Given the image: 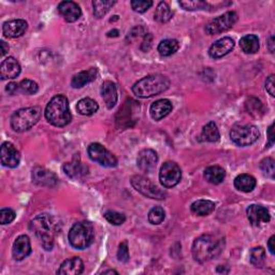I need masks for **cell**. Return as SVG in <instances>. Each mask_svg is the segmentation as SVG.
I'll return each instance as SVG.
<instances>
[{"instance_id":"e575fe53","label":"cell","mask_w":275,"mask_h":275,"mask_svg":"<svg viewBox=\"0 0 275 275\" xmlns=\"http://www.w3.org/2000/svg\"><path fill=\"white\" fill-rule=\"evenodd\" d=\"M249 260L254 267L262 268L266 262V250L261 246L254 247L249 253Z\"/></svg>"},{"instance_id":"44dd1931","label":"cell","mask_w":275,"mask_h":275,"mask_svg":"<svg viewBox=\"0 0 275 275\" xmlns=\"http://www.w3.org/2000/svg\"><path fill=\"white\" fill-rule=\"evenodd\" d=\"M20 65L14 57H8L0 65V77L3 80H13L20 73Z\"/></svg>"},{"instance_id":"b9f144b4","label":"cell","mask_w":275,"mask_h":275,"mask_svg":"<svg viewBox=\"0 0 275 275\" xmlns=\"http://www.w3.org/2000/svg\"><path fill=\"white\" fill-rule=\"evenodd\" d=\"M153 6L151 0H133L131 2V8L134 12L144 13Z\"/></svg>"},{"instance_id":"5bb4252c","label":"cell","mask_w":275,"mask_h":275,"mask_svg":"<svg viewBox=\"0 0 275 275\" xmlns=\"http://www.w3.org/2000/svg\"><path fill=\"white\" fill-rule=\"evenodd\" d=\"M158 163L157 153L153 150L145 149L138 154L136 165L141 171L145 173H151L155 170Z\"/></svg>"},{"instance_id":"7bdbcfd3","label":"cell","mask_w":275,"mask_h":275,"mask_svg":"<svg viewBox=\"0 0 275 275\" xmlns=\"http://www.w3.org/2000/svg\"><path fill=\"white\" fill-rule=\"evenodd\" d=\"M15 219V212L10 208H5L0 211V224L8 225L11 224Z\"/></svg>"},{"instance_id":"f907efd6","label":"cell","mask_w":275,"mask_h":275,"mask_svg":"<svg viewBox=\"0 0 275 275\" xmlns=\"http://www.w3.org/2000/svg\"><path fill=\"white\" fill-rule=\"evenodd\" d=\"M275 240V237L274 236H272L271 238H270V240H269V242H268V248H269V250H270V253L272 254V255H274V249H275V247H274V241Z\"/></svg>"},{"instance_id":"9a60e30c","label":"cell","mask_w":275,"mask_h":275,"mask_svg":"<svg viewBox=\"0 0 275 275\" xmlns=\"http://www.w3.org/2000/svg\"><path fill=\"white\" fill-rule=\"evenodd\" d=\"M246 215L253 226H260L270 221L271 216L267 208L259 204H251L246 210Z\"/></svg>"},{"instance_id":"d590c367","label":"cell","mask_w":275,"mask_h":275,"mask_svg":"<svg viewBox=\"0 0 275 275\" xmlns=\"http://www.w3.org/2000/svg\"><path fill=\"white\" fill-rule=\"evenodd\" d=\"M245 107L247 112L253 115L254 118H260L264 113L263 105L261 101L257 98H249L245 103Z\"/></svg>"},{"instance_id":"3957f363","label":"cell","mask_w":275,"mask_h":275,"mask_svg":"<svg viewBox=\"0 0 275 275\" xmlns=\"http://www.w3.org/2000/svg\"><path fill=\"white\" fill-rule=\"evenodd\" d=\"M44 115L47 121L55 127H65L70 124L72 115L67 97L63 95H56L53 97L47 105Z\"/></svg>"},{"instance_id":"d6986e66","label":"cell","mask_w":275,"mask_h":275,"mask_svg":"<svg viewBox=\"0 0 275 275\" xmlns=\"http://www.w3.org/2000/svg\"><path fill=\"white\" fill-rule=\"evenodd\" d=\"M31 253L30 239L28 236H19L13 243L12 255L16 261H22L27 258Z\"/></svg>"},{"instance_id":"4fadbf2b","label":"cell","mask_w":275,"mask_h":275,"mask_svg":"<svg viewBox=\"0 0 275 275\" xmlns=\"http://www.w3.org/2000/svg\"><path fill=\"white\" fill-rule=\"evenodd\" d=\"M2 164L8 168H16L20 163V154L15 146L10 142H4L0 149Z\"/></svg>"},{"instance_id":"60d3db41","label":"cell","mask_w":275,"mask_h":275,"mask_svg":"<svg viewBox=\"0 0 275 275\" xmlns=\"http://www.w3.org/2000/svg\"><path fill=\"white\" fill-rule=\"evenodd\" d=\"M103 216L110 224L114 226H121L125 223V220H126V216L123 213L115 212V211H107Z\"/></svg>"},{"instance_id":"7a4b0ae2","label":"cell","mask_w":275,"mask_h":275,"mask_svg":"<svg viewBox=\"0 0 275 275\" xmlns=\"http://www.w3.org/2000/svg\"><path fill=\"white\" fill-rule=\"evenodd\" d=\"M225 248V238L220 235H203L197 238L193 244V257L203 263L219 256Z\"/></svg>"},{"instance_id":"f546056e","label":"cell","mask_w":275,"mask_h":275,"mask_svg":"<svg viewBox=\"0 0 275 275\" xmlns=\"http://www.w3.org/2000/svg\"><path fill=\"white\" fill-rule=\"evenodd\" d=\"M201 140L208 141V142H217L220 139V133L217 128V125L214 122H210L208 123L202 129V132H201Z\"/></svg>"},{"instance_id":"d4e9b609","label":"cell","mask_w":275,"mask_h":275,"mask_svg":"<svg viewBox=\"0 0 275 275\" xmlns=\"http://www.w3.org/2000/svg\"><path fill=\"white\" fill-rule=\"evenodd\" d=\"M98 77V70L96 68H89L87 70H83L72 78L71 86L73 88H82L87 84L94 82Z\"/></svg>"},{"instance_id":"ac0fdd59","label":"cell","mask_w":275,"mask_h":275,"mask_svg":"<svg viewBox=\"0 0 275 275\" xmlns=\"http://www.w3.org/2000/svg\"><path fill=\"white\" fill-rule=\"evenodd\" d=\"M28 28V24L24 19H11L4 23L3 34L7 38L22 37Z\"/></svg>"},{"instance_id":"f5cc1de1","label":"cell","mask_w":275,"mask_h":275,"mask_svg":"<svg viewBox=\"0 0 275 275\" xmlns=\"http://www.w3.org/2000/svg\"><path fill=\"white\" fill-rule=\"evenodd\" d=\"M0 44H2V57H4L9 52V45L6 43L5 41H0Z\"/></svg>"},{"instance_id":"74e56055","label":"cell","mask_w":275,"mask_h":275,"mask_svg":"<svg viewBox=\"0 0 275 275\" xmlns=\"http://www.w3.org/2000/svg\"><path fill=\"white\" fill-rule=\"evenodd\" d=\"M260 170L263 172V174L270 177V178H274V174H275V162L273 158L271 157H267L264 158L260 162Z\"/></svg>"},{"instance_id":"d6a6232c","label":"cell","mask_w":275,"mask_h":275,"mask_svg":"<svg viewBox=\"0 0 275 275\" xmlns=\"http://www.w3.org/2000/svg\"><path fill=\"white\" fill-rule=\"evenodd\" d=\"M172 16H173V12L171 11L169 5L165 2L159 3V5H158L156 8V11L154 14L155 20H157L158 23L165 24V23H168L169 20L172 18Z\"/></svg>"},{"instance_id":"bcb514c9","label":"cell","mask_w":275,"mask_h":275,"mask_svg":"<svg viewBox=\"0 0 275 275\" xmlns=\"http://www.w3.org/2000/svg\"><path fill=\"white\" fill-rule=\"evenodd\" d=\"M152 43H153V35L152 34H146L144 36L143 42L141 44V50L144 52H149L152 48Z\"/></svg>"},{"instance_id":"ffe728a7","label":"cell","mask_w":275,"mask_h":275,"mask_svg":"<svg viewBox=\"0 0 275 275\" xmlns=\"http://www.w3.org/2000/svg\"><path fill=\"white\" fill-rule=\"evenodd\" d=\"M62 169L63 172L71 178H81L88 173L87 166H85L81 162L79 155L73 157V159L71 162L63 165Z\"/></svg>"},{"instance_id":"7c38bea8","label":"cell","mask_w":275,"mask_h":275,"mask_svg":"<svg viewBox=\"0 0 275 275\" xmlns=\"http://www.w3.org/2000/svg\"><path fill=\"white\" fill-rule=\"evenodd\" d=\"M34 184L41 187H56L58 185L57 175L43 167H36L31 173Z\"/></svg>"},{"instance_id":"5b68a950","label":"cell","mask_w":275,"mask_h":275,"mask_svg":"<svg viewBox=\"0 0 275 275\" xmlns=\"http://www.w3.org/2000/svg\"><path fill=\"white\" fill-rule=\"evenodd\" d=\"M68 239L72 247L77 249H85L91 245L95 239V231L89 221H79L72 226L69 231Z\"/></svg>"},{"instance_id":"7dc6e473","label":"cell","mask_w":275,"mask_h":275,"mask_svg":"<svg viewBox=\"0 0 275 275\" xmlns=\"http://www.w3.org/2000/svg\"><path fill=\"white\" fill-rule=\"evenodd\" d=\"M275 84H274V75H271L266 81V89L272 97L275 96Z\"/></svg>"},{"instance_id":"8d00e7d4","label":"cell","mask_w":275,"mask_h":275,"mask_svg":"<svg viewBox=\"0 0 275 275\" xmlns=\"http://www.w3.org/2000/svg\"><path fill=\"white\" fill-rule=\"evenodd\" d=\"M147 218H149V221L152 225H159L166 218L165 210L162 207H155L150 211Z\"/></svg>"},{"instance_id":"c3c4849f","label":"cell","mask_w":275,"mask_h":275,"mask_svg":"<svg viewBox=\"0 0 275 275\" xmlns=\"http://www.w3.org/2000/svg\"><path fill=\"white\" fill-rule=\"evenodd\" d=\"M6 91L9 94V95H11V96H13V95L19 93V85L17 83H9L8 85L6 86Z\"/></svg>"},{"instance_id":"6da1fadb","label":"cell","mask_w":275,"mask_h":275,"mask_svg":"<svg viewBox=\"0 0 275 275\" xmlns=\"http://www.w3.org/2000/svg\"><path fill=\"white\" fill-rule=\"evenodd\" d=\"M29 229L39 239L42 247L45 250H52L55 238L60 231V225L54 216L44 213L30 221Z\"/></svg>"},{"instance_id":"52a82bcc","label":"cell","mask_w":275,"mask_h":275,"mask_svg":"<svg viewBox=\"0 0 275 275\" xmlns=\"http://www.w3.org/2000/svg\"><path fill=\"white\" fill-rule=\"evenodd\" d=\"M259 136L258 128L251 124H236L230 131L232 142L239 146H249L255 143Z\"/></svg>"},{"instance_id":"f1b7e54d","label":"cell","mask_w":275,"mask_h":275,"mask_svg":"<svg viewBox=\"0 0 275 275\" xmlns=\"http://www.w3.org/2000/svg\"><path fill=\"white\" fill-rule=\"evenodd\" d=\"M240 47L246 54H255L259 50V39L255 35L244 36L240 40Z\"/></svg>"},{"instance_id":"f35d334b","label":"cell","mask_w":275,"mask_h":275,"mask_svg":"<svg viewBox=\"0 0 275 275\" xmlns=\"http://www.w3.org/2000/svg\"><path fill=\"white\" fill-rule=\"evenodd\" d=\"M18 85H19V93H23L25 95H34L39 90L38 84L35 81L29 79L20 81V83H18Z\"/></svg>"},{"instance_id":"cb8c5ba5","label":"cell","mask_w":275,"mask_h":275,"mask_svg":"<svg viewBox=\"0 0 275 275\" xmlns=\"http://www.w3.org/2000/svg\"><path fill=\"white\" fill-rule=\"evenodd\" d=\"M101 96L108 109L114 108L119 98L118 86H116V84L112 81L103 82L101 86Z\"/></svg>"},{"instance_id":"603a6c76","label":"cell","mask_w":275,"mask_h":275,"mask_svg":"<svg viewBox=\"0 0 275 275\" xmlns=\"http://www.w3.org/2000/svg\"><path fill=\"white\" fill-rule=\"evenodd\" d=\"M84 271V262L79 257H72L63 261L57 271L61 275H79Z\"/></svg>"},{"instance_id":"11a10c76","label":"cell","mask_w":275,"mask_h":275,"mask_svg":"<svg viewBox=\"0 0 275 275\" xmlns=\"http://www.w3.org/2000/svg\"><path fill=\"white\" fill-rule=\"evenodd\" d=\"M103 274H119L118 271H114V270H108V271H104Z\"/></svg>"},{"instance_id":"7402d4cb","label":"cell","mask_w":275,"mask_h":275,"mask_svg":"<svg viewBox=\"0 0 275 275\" xmlns=\"http://www.w3.org/2000/svg\"><path fill=\"white\" fill-rule=\"evenodd\" d=\"M173 109L172 102L168 99H159L152 103L150 108L151 118L154 121H161L170 114Z\"/></svg>"},{"instance_id":"ee69618b","label":"cell","mask_w":275,"mask_h":275,"mask_svg":"<svg viewBox=\"0 0 275 275\" xmlns=\"http://www.w3.org/2000/svg\"><path fill=\"white\" fill-rule=\"evenodd\" d=\"M118 259L121 262H127L129 260V250H128V245H127L126 241L122 242L120 244V246H119Z\"/></svg>"},{"instance_id":"83f0119b","label":"cell","mask_w":275,"mask_h":275,"mask_svg":"<svg viewBox=\"0 0 275 275\" xmlns=\"http://www.w3.org/2000/svg\"><path fill=\"white\" fill-rule=\"evenodd\" d=\"M216 205L213 201L210 200H197L190 207L192 212L198 216H208L215 210Z\"/></svg>"},{"instance_id":"9c48e42d","label":"cell","mask_w":275,"mask_h":275,"mask_svg":"<svg viewBox=\"0 0 275 275\" xmlns=\"http://www.w3.org/2000/svg\"><path fill=\"white\" fill-rule=\"evenodd\" d=\"M87 153L90 159L105 168H114L118 166V158L108 151L100 143L89 144Z\"/></svg>"},{"instance_id":"484cf974","label":"cell","mask_w":275,"mask_h":275,"mask_svg":"<svg viewBox=\"0 0 275 275\" xmlns=\"http://www.w3.org/2000/svg\"><path fill=\"white\" fill-rule=\"evenodd\" d=\"M256 178L250 174L243 173L235 178V187L243 193H250L256 187Z\"/></svg>"},{"instance_id":"4dcf8cb0","label":"cell","mask_w":275,"mask_h":275,"mask_svg":"<svg viewBox=\"0 0 275 275\" xmlns=\"http://www.w3.org/2000/svg\"><path fill=\"white\" fill-rule=\"evenodd\" d=\"M178 49H179V43L175 39L163 40L157 48L158 53H159V54L164 57H168V56L175 54V53L178 51Z\"/></svg>"},{"instance_id":"8fae6325","label":"cell","mask_w":275,"mask_h":275,"mask_svg":"<svg viewBox=\"0 0 275 275\" xmlns=\"http://www.w3.org/2000/svg\"><path fill=\"white\" fill-rule=\"evenodd\" d=\"M181 178L182 171L177 164L173 162H167L162 166L159 172V181L164 187L172 188L179 183Z\"/></svg>"},{"instance_id":"1f68e13d","label":"cell","mask_w":275,"mask_h":275,"mask_svg":"<svg viewBox=\"0 0 275 275\" xmlns=\"http://www.w3.org/2000/svg\"><path fill=\"white\" fill-rule=\"evenodd\" d=\"M77 110L81 115L89 116L99 110L98 103L90 98H83L77 104Z\"/></svg>"},{"instance_id":"4316f807","label":"cell","mask_w":275,"mask_h":275,"mask_svg":"<svg viewBox=\"0 0 275 275\" xmlns=\"http://www.w3.org/2000/svg\"><path fill=\"white\" fill-rule=\"evenodd\" d=\"M204 177L209 183L218 185L224 182L226 177V171L224 170V168L219 166H211L204 170Z\"/></svg>"},{"instance_id":"ba28073f","label":"cell","mask_w":275,"mask_h":275,"mask_svg":"<svg viewBox=\"0 0 275 275\" xmlns=\"http://www.w3.org/2000/svg\"><path fill=\"white\" fill-rule=\"evenodd\" d=\"M131 185L132 187L142 194L143 196L150 198V199H156V200H163L166 199L167 193L165 190L161 189L157 185H155L151 179L146 178L142 175H134L131 178Z\"/></svg>"},{"instance_id":"816d5d0a","label":"cell","mask_w":275,"mask_h":275,"mask_svg":"<svg viewBox=\"0 0 275 275\" xmlns=\"http://www.w3.org/2000/svg\"><path fill=\"white\" fill-rule=\"evenodd\" d=\"M267 42H268V48H269L270 52L271 53H274V36L273 35H270L269 38H268V40H267Z\"/></svg>"},{"instance_id":"836d02e7","label":"cell","mask_w":275,"mask_h":275,"mask_svg":"<svg viewBox=\"0 0 275 275\" xmlns=\"http://www.w3.org/2000/svg\"><path fill=\"white\" fill-rule=\"evenodd\" d=\"M115 4L116 2H111V0H95L93 2L94 15L97 18L103 17Z\"/></svg>"},{"instance_id":"277c9868","label":"cell","mask_w":275,"mask_h":275,"mask_svg":"<svg viewBox=\"0 0 275 275\" xmlns=\"http://www.w3.org/2000/svg\"><path fill=\"white\" fill-rule=\"evenodd\" d=\"M170 87V80L162 75L147 76L134 83L132 93L140 98L157 96Z\"/></svg>"},{"instance_id":"f6af8a7d","label":"cell","mask_w":275,"mask_h":275,"mask_svg":"<svg viewBox=\"0 0 275 275\" xmlns=\"http://www.w3.org/2000/svg\"><path fill=\"white\" fill-rule=\"evenodd\" d=\"M146 35V30L144 29L143 26H136L131 29L130 33H128V36H127V40H133L139 38L140 36H145Z\"/></svg>"},{"instance_id":"681fc988","label":"cell","mask_w":275,"mask_h":275,"mask_svg":"<svg viewBox=\"0 0 275 275\" xmlns=\"http://www.w3.org/2000/svg\"><path fill=\"white\" fill-rule=\"evenodd\" d=\"M273 127L274 124H272L269 128H268V136H269V143H268V147H271L274 144V134H273Z\"/></svg>"},{"instance_id":"ab89813d","label":"cell","mask_w":275,"mask_h":275,"mask_svg":"<svg viewBox=\"0 0 275 275\" xmlns=\"http://www.w3.org/2000/svg\"><path fill=\"white\" fill-rule=\"evenodd\" d=\"M178 5L187 11H196V10H208L210 5L201 0H195V2H179Z\"/></svg>"},{"instance_id":"30bf717a","label":"cell","mask_w":275,"mask_h":275,"mask_svg":"<svg viewBox=\"0 0 275 275\" xmlns=\"http://www.w3.org/2000/svg\"><path fill=\"white\" fill-rule=\"evenodd\" d=\"M237 22H238V14L235 11H229L223 15L214 18L213 20H211L205 27V31L210 36L218 35L221 33H225V31L234 27Z\"/></svg>"},{"instance_id":"db71d44e","label":"cell","mask_w":275,"mask_h":275,"mask_svg":"<svg viewBox=\"0 0 275 275\" xmlns=\"http://www.w3.org/2000/svg\"><path fill=\"white\" fill-rule=\"evenodd\" d=\"M120 35V31L118 29H113L111 31H109V33L107 34L108 37H118Z\"/></svg>"},{"instance_id":"2e32d148","label":"cell","mask_w":275,"mask_h":275,"mask_svg":"<svg viewBox=\"0 0 275 275\" xmlns=\"http://www.w3.org/2000/svg\"><path fill=\"white\" fill-rule=\"evenodd\" d=\"M235 48V41L234 39H231L229 37H224L211 45L209 50V55L214 58L218 59L228 55L229 53L234 50Z\"/></svg>"},{"instance_id":"e0dca14e","label":"cell","mask_w":275,"mask_h":275,"mask_svg":"<svg viewBox=\"0 0 275 275\" xmlns=\"http://www.w3.org/2000/svg\"><path fill=\"white\" fill-rule=\"evenodd\" d=\"M57 8L59 14L68 23H75L82 16V10L77 3L61 2Z\"/></svg>"},{"instance_id":"8992f818","label":"cell","mask_w":275,"mask_h":275,"mask_svg":"<svg viewBox=\"0 0 275 275\" xmlns=\"http://www.w3.org/2000/svg\"><path fill=\"white\" fill-rule=\"evenodd\" d=\"M41 118V109L39 107L24 108L15 111L10 120L12 129L16 132L29 130L39 122Z\"/></svg>"}]
</instances>
